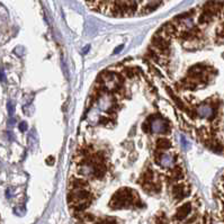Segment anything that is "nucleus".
I'll use <instances>...</instances> for the list:
<instances>
[{
	"label": "nucleus",
	"mask_w": 224,
	"mask_h": 224,
	"mask_svg": "<svg viewBox=\"0 0 224 224\" xmlns=\"http://www.w3.org/2000/svg\"><path fill=\"white\" fill-rule=\"evenodd\" d=\"M196 115L201 118H209V119H213L216 115V109L215 107H213L211 104L204 103V104H201V105L196 108Z\"/></svg>",
	"instance_id": "5"
},
{
	"label": "nucleus",
	"mask_w": 224,
	"mask_h": 224,
	"mask_svg": "<svg viewBox=\"0 0 224 224\" xmlns=\"http://www.w3.org/2000/svg\"><path fill=\"white\" fill-rule=\"evenodd\" d=\"M190 212H192V204L185 203L177 209V212L175 214L174 218L176 221H185L186 218L189 216Z\"/></svg>",
	"instance_id": "6"
},
{
	"label": "nucleus",
	"mask_w": 224,
	"mask_h": 224,
	"mask_svg": "<svg viewBox=\"0 0 224 224\" xmlns=\"http://www.w3.org/2000/svg\"><path fill=\"white\" fill-rule=\"evenodd\" d=\"M89 183L82 178H72L69 181V189L70 190H78V189H88Z\"/></svg>",
	"instance_id": "8"
},
{
	"label": "nucleus",
	"mask_w": 224,
	"mask_h": 224,
	"mask_svg": "<svg viewBox=\"0 0 224 224\" xmlns=\"http://www.w3.org/2000/svg\"><path fill=\"white\" fill-rule=\"evenodd\" d=\"M142 130H143V132L145 133H151L152 131H151V123L149 121H145L144 123L142 124Z\"/></svg>",
	"instance_id": "13"
},
{
	"label": "nucleus",
	"mask_w": 224,
	"mask_h": 224,
	"mask_svg": "<svg viewBox=\"0 0 224 224\" xmlns=\"http://www.w3.org/2000/svg\"><path fill=\"white\" fill-rule=\"evenodd\" d=\"M15 123H16V119H15V118H12V117L8 121V125H9V126H12V125H14Z\"/></svg>",
	"instance_id": "22"
},
{
	"label": "nucleus",
	"mask_w": 224,
	"mask_h": 224,
	"mask_svg": "<svg viewBox=\"0 0 224 224\" xmlns=\"http://www.w3.org/2000/svg\"><path fill=\"white\" fill-rule=\"evenodd\" d=\"M177 156H174V154H169V153H161L160 156V159L158 161V165L163 167L166 169H171L174 168L175 166V159H176Z\"/></svg>",
	"instance_id": "7"
},
{
	"label": "nucleus",
	"mask_w": 224,
	"mask_h": 224,
	"mask_svg": "<svg viewBox=\"0 0 224 224\" xmlns=\"http://www.w3.org/2000/svg\"><path fill=\"white\" fill-rule=\"evenodd\" d=\"M189 193H190V189L181 181L175 183L171 187V195H172V198L175 199V202H179L184 199L185 197L188 196Z\"/></svg>",
	"instance_id": "4"
},
{
	"label": "nucleus",
	"mask_w": 224,
	"mask_h": 224,
	"mask_svg": "<svg viewBox=\"0 0 224 224\" xmlns=\"http://www.w3.org/2000/svg\"><path fill=\"white\" fill-rule=\"evenodd\" d=\"M86 201H92V194L88 189H78V190H70L68 194L69 205H73L76 203Z\"/></svg>",
	"instance_id": "2"
},
{
	"label": "nucleus",
	"mask_w": 224,
	"mask_h": 224,
	"mask_svg": "<svg viewBox=\"0 0 224 224\" xmlns=\"http://www.w3.org/2000/svg\"><path fill=\"white\" fill-rule=\"evenodd\" d=\"M216 37H215V43L218 45L224 44V26H218L215 30Z\"/></svg>",
	"instance_id": "11"
},
{
	"label": "nucleus",
	"mask_w": 224,
	"mask_h": 224,
	"mask_svg": "<svg viewBox=\"0 0 224 224\" xmlns=\"http://www.w3.org/2000/svg\"><path fill=\"white\" fill-rule=\"evenodd\" d=\"M7 108H8V114L10 116L14 115V113H15V106H14V103L12 101H8L7 104Z\"/></svg>",
	"instance_id": "15"
},
{
	"label": "nucleus",
	"mask_w": 224,
	"mask_h": 224,
	"mask_svg": "<svg viewBox=\"0 0 224 224\" xmlns=\"http://www.w3.org/2000/svg\"><path fill=\"white\" fill-rule=\"evenodd\" d=\"M94 10L114 17H132L154 12L165 0H86Z\"/></svg>",
	"instance_id": "1"
},
{
	"label": "nucleus",
	"mask_w": 224,
	"mask_h": 224,
	"mask_svg": "<svg viewBox=\"0 0 224 224\" xmlns=\"http://www.w3.org/2000/svg\"><path fill=\"white\" fill-rule=\"evenodd\" d=\"M19 130L21 131V132H25V131L27 130V123L26 122H21V123H19Z\"/></svg>",
	"instance_id": "18"
},
{
	"label": "nucleus",
	"mask_w": 224,
	"mask_h": 224,
	"mask_svg": "<svg viewBox=\"0 0 224 224\" xmlns=\"http://www.w3.org/2000/svg\"><path fill=\"white\" fill-rule=\"evenodd\" d=\"M47 162H49V165H53V161H54V158L53 156H50V158H47V160H46Z\"/></svg>",
	"instance_id": "23"
},
{
	"label": "nucleus",
	"mask_w": 224,
	"mask_h": 224,
	"mask_svg": "<svg viewBox=\"0 0 224 224\" xmlns=\"http://www.w3.org/2000/svg\"><path fill=\"white\" fill-rule=\"evenodd\" d=\"M223 187H224V185H223Z\"/></svg>",
	"instance_id": "25"
},
{
	"label": "nucleus",
	"mask_w": 224,
	"mask_h": 224,
	"mask_svg": "<svg viewBox=\"0 0 224 224\" xmlns=\"http://www.w3.org/2000/svg\"><path fill=\"white\" fill-rule=\"evenodd\" d=\"M180 140H181V143H183V147H185V149H188V142H187V140L185 139V136H181L180 138Z\"/></svg>",
	"instance_id": "19"
},
{
	"label": "nucleus",
	"mask_w": 224,
	"mask_h": 224,
	"mask_svg": "<svg viewBox=\"0 0 224 224\" xmlns=\"http://www.w3.org/2000/svg\"><path fill=\"white\" fill-rule=\"evenodd\" d=\"M124 74H125V77L127 78H133L135 76V70L133 68H127L126 70H125V72H124Z\"/></svg>",
	"instance_id": "14"
},
{
	"label": "nucleus",
	"mask_w": 224,
	"mask_h": 224,
	"mask_svg": "<svg viewBox=\"0 0 224 224\" xmlns=\"http://www.w3.org/2000/svg\"><path fill=\"white\" fill-rule=\"evenodd\" d=\"M110 121H112V119L108 117H100L99 118V124H101V125H109Z\"/></svg>",
	"instance_id": "16"
},
{
	"label": "nucleus",
	"mask_w": 224,
	"mask_h": 224,
	"mask_svg": "<svg viewBox=\"0 0 224 224\" xmlns=\"http://www.w3.org/2000/svg\"><path fill=\"white\" fill-rule=\"evenodd\" d=\"M123 45H119V47H116L115 49V51H114V53L115 54H117V53H119V52H121L122 50H123Z\"/></svg>",
	"instance_id": "21"
},
{
	"label": "nucleus",
	"mask_w": 224,
	"mask_h": 224,
	"mask_svg": "<svg viewBox=\"0 0 224 224\" xmlns=\"http://www.w3.org/2000/svg\"><path fill=\"white\" fill-rule=\"evenodd\" d=\"M0 80L1 81H6V76H5V72H3L2 69H0Z\"/></svg>",
	"instance_id": "20"
},
{
	"label": "nucleus",
	"mask_w": 224,
	"mask_h": 224,
	"mask_svg": "<svg viewBox=\"0 0 224 224\" xmlns=\"http://www.w3.org/2000/svg\"><path fill=\"white\" fill-rule=\"evenodd\" d=\"M185 176V172H184L183 168L180 167L179 165L175 166L174 168H171L170 170V179L175 180V181H179L181 180Z\"/></svg>",
	"instance_id": "9"
},
{
	"label": "nucleus",
	"mask_w": 224,
	"mask_h": 224,
	"mask_svg": "<svg viewBox=\"0 0 224 224\" xmlns=\"http://www.w3.org/2000/svg\"><path fill=\"white\" fill-rule=\"evenodd\" d=\"M156 224H169V221H168V218L166 217L165 214H163V215H161V216H156Z\"/></svg>",
	"instance_id": "12"
},
{
	"label": "nucleus",
	"mask_w": 224,
	"mask_h": 224,
	"mask_svg": "<svg viewBox=\"0 0 224 224\" xmlns=\"http://www.w3.org/2000/svg\"><path fill=\"white\" fill-rule=\"evenodd\" d=\"M170 147H171V142L169 139H167V138H159V139H156V149H158V150L163 152V151L168 150Z\"/></svg>",
	"instance_id": "10"
},
{
	"label": "nucleus",
	"mask_w": 224,
	"mask_h": 224,
	"mask_svg": "<svg viewBox=\"0 0 224 224\" xmlns=\"http://www.w3.org/2000/svg\"><path fill=\"white\" fill-rule=\"evenodd\" d=\"M209 222H211V217H209V215L206 213V214L203 216V218H202V224H209Z\"/></svg>",
	"instance_id": "17"
},
{
	"label": "nucleus",
	"mask_w": 224,
	"mask_h": 224,
	"mask_svg": "<svg viewBox=\"0 0 224 224\" xmlns=\"http://www.w3.org/2000/svg\"><path fill=\"white\" fill-rule=\"evenodd\" d=\"M223 58H224V53H223Z\"/></svg>",
	"instance_id": "24"
},
{
	"label": "nucleus",
	"mask_w": 224,
	"mask_h": 224,
	"mask_svg": "<svg viewBox=\"0 0 224 224\" xmlns=\"http://www.w3.org/2000/svg\"><path fill=\"white\" fill-rule=\"evenodd\" d=\"M151 123V131L156 134H169L170 133V125L169 122L163 118H153V116L147 118Z\"/></svg>",
	"instance_id": "3"
}]
</instances>
